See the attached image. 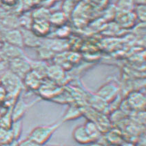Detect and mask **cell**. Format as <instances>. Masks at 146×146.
<instances>
[{
  "mask_svg": "<svg viewBox=\"0 0 146 146\" xmlns=\"http://www.w3.org/2000/svg\"><path fill=\"white\" fill-rule=\"evenodd\" d=\"M60 125L61 123H56L52 125L38 126L31 131L29 138L32 139L39 145H44L52 137Z\"/></svg>",
  "mask_w": 146,
  "mask_h": 146,
  "instance_id": "1",
  "label": "cell"
},
{
  "mask_svg": "<svg viewBox=\"0 0 146 146\" xmlns=\"http://www.w3.org/2000/svg\"><path fill=\"white\" fill-rule=\"evenodd\" d=\"M7 62L8 69L20 78L21 80L24 79L27 73L31 70L29 58L27 57L16 58Z\"/></svg>",
  "mask_w": 146,
  "mask_h": 146,
  "instance_id": "2",
  "label": "cell"
},
{
  "mask_svg": "<svg viewBox=\"0 0 146 146\" xmlns=\"http://www.w3.org/2000/svg\"><path fill=\"white\" fill-rule=\"evenodd\" d=\"M0 56L4 61H8L19 57H26L21 48L13 46L3 41L0 44Z\"/></svg>",
  "mask_w": 146,
  "mask_h": 146,
  "instance_id": "3",
  "label": "cell"
},
{
  "mask_svg": "<svg viewBox=\"0 0 146 146\" xmlns=\"http://www.w3.org/2000/svg\"><path fill=\"white\" fill-rule=\"evenodd\" d=\"M3 36L5 42L21 48L24 47L22 34L20 29L15 28V29H3Z\"/></svg>",
  "mask_w": 146,
  "mask_h": 146,
  "instance_id": "4",
  "label": "cell"
},
{
  "mask_svg": "<svg viewBox=\"0 0 146 146\" xmlns=\"http://www.w3.org/2000/svg\"><path fill=\"white\" fill-rule=\"evenodd\" d=\"M37 101H35L31 104H26L24 99L19 96L12 108V117L13 121L22 119V117L27 112L28 110Z\"/></svg>",
  "mask_w": 146,
  "mask_h": 146,
  "instance_id": "5",
  "label": "cell"
},
{
  "mask_svg": "<svg viewBox=\"0 0 146 146\" xmlns=\"http://www.w3.org/2000/svg\"><path fill=\"white\" fill-rule=\"evenodd\" d=\"M23 37L24 46L30 48H38L42 44V38L36 35L31 29H20Z\"/></svg>",
  "mask_w": 146,
  "mask_h": 146,
  "instance_id": "6",
  "label": "cell"
},
{
  "mask_svg": "<svg viewBox=\"0 0 146 146\" xmlns=\"http://www.w3.org/2000/svg\"><path fill=\"white\" fill-rule=\"evenodd\" d=\"M119 88L113 84H107L103 86L97 92L98 97L104 102H111L117 97Z\"/></svg>",
  "mask_w": 146,
  "mask_h": 146,
  "instance_id": "7",
  "label": "cell"
},
{
  "mask_svg": "<svg viewBox=\"0 0 146 146\" xmlns=\"http://www.w3.org/2000/svg\"><path fill=\"white\" fill-rule=\"evenodd\" d=\"M42 79L37 73L31 70L22 79L24 86L32 90H36L42 84Z\"/></svg>",
  "mask_w": 146,
  "mask_h": 146,
  "instance_id": "8",
  "label": "cell"
},
{
  "mask_svg": "<svg viewBox=\"0 0 146 146\" xmlns=\"http://www.w3.org/2000/svg\"><path fill=\"white\" fill-rule=\"evenodd\" d=\"M50 28V25L48 21L33 20L31 30L36 35L42 38L49 33Z\"/></svg>",
  "mask_w": 146,
  "mask_h": 146,
  "instance_id": "9",
  "label": "cell"
},
{
  "mask_svg": "<svg viewBox=\"0 0 146 146\" xmlns=\"http://www.w3.org/2000/svg\"><path fill=\"white\" fill-rule=\"evenodd\" d=\"M128 104L134 109H141L145 107V98L141 93L134 92L128 97Z\"/></svg>",
  "mask_w": 146,
  "mask_h": 146,
  "instance_id": "10",
  "label": "cell"
},
{
  "mask_svg": "<svg viewBox=\"0 0 146 146\" xmlns=\"http://www.w3.org/2000/svg\"><path fill=\"white\" fill-rule=\"evenodd\" d=\"M73 137L79 143L86 144L92 141V139L90 137L87 131L86 130L84 125L79 126L74 130L73 132Z\"/></svg>",
  "mask_w": 146,
  "mask_h": 146,
  "instance_id": "11",
  "label": "cell"
},
{
  "mask_svg": "<svg viewBox=\"0 0 146 146\" xmlns=\"http://www.w3.org/2000/svg\"><path fill=\"white\" fill-rule=\"evenodd\" d=\"M47 76L50 77L51 79L54 81H60L64 79V72L61 66H48L47 71Z\"/></svg>",
  "mask_w": 146,
  "mask_h": 146,
  "instance_id": "12",
  "label": "cell"
},
{
  "mask_svg": "<svg viewBox=\"0 0 146 146\" xmlns=\"http://www.w3.org/2000/svg\"><path fill=\"white\" fill-rule=\"evenodd\" d=\"M13 122L12 117V108L8 109L0 117V127L9 130Z\"/></svg>",
  "mask_w": 146,
  "mask_h": 146,
  "instance_id": "13",
  "label": "cell"
},
{
  "mask_svg": "<svg viewBox=\"0 0 146 146\" xmlns=\"http://www.w3.org/2000/svg\"><path fill=\"white\" fill-rule=\"evenodd\" d=\"M14 137L11 129L0 127V145H8L14 141Z\"/></svg>",
  "mask_w": 146,
  "mask_h": 146,
  "instance_id": "14",
  "label": "cell"
},
{
  "mask_svg": "<svg viewBox=\"0 0 146 146\" xmlns=\"http://www.w3.org/2000/svg\"><path fill=\"white\" fill-rule=\"evenodd\" d=\"M11 130L13 132L15 141L18 140L22 132V119L14 121L11 125Z\"/></svg>",
  "mask_w": 146,
  "mask_h": 146,
  "instance_id": "15",
  "label": "cell"
},
{
  "mask_svg": "<svg viewBox=\"0 0 146 146\" xmlns=\"http://www.w3.org/2000/svg\"><path fill=\"white\" fill-rule=\"evenodd\" d=\"M84 127H85L86 130L87 131L88 134L90 137L92 139V141L97 139V137H99V131H98L97 127L94 123L89 122L87 124H86Z\"/></svg>",
  "mask_w": 146,
  "mask_h": 146,
  "instance_id": "16",
  "label": "cell"
},
{
  "mask_svg": "<svg viewBox=\"0 0 146 146\" xmlns=\"http://www.w3.org/2000/svg\"><path fill=\"white\" fill-rule=\"evenodd\" d=\"M80 115V112L77 108L70 107L69 110H68V112L64 116V119L65 120H69V119H75Z\"/></svg>",
  "mask_w": 146,
  "mask_h": 146,
  "instance_id": "17",
  "label": "cell"
},
{
  "mask_svg": "<svg viewBox=\"0 0 146 146\" xmlns=\"http://www.w3.org/2000/svg\"><path fill=\"white\" fill-rule=\"evenodd\" d=\"M50 21L52 22V24L56 25L62 24L65 21V17L64 16V14L56 13V14L51 15L50 18Z\"/></svg>",
  "mask_w": 146,
  "mask_h": 146,
  "instance_id": "18",
  "label": "cell"
},
{
  "mask_svg": "<svg viewBox=\"0 0 146 146\" xmlns=\"http://www.w3.org/2000/svg\"><path fill=\"white\" fill-rule=\"evenodd\" d=\"M17 146H41L39 144H38L37 143H36L34 141H33L32 139H29L28 137L27 139H25V140H23L22 141L18 143V145Z\"/></svg>",
  "mask_w": 146,
  "mask_h": 146,
  "instance_id": "19",
  "label": "cell"
},
{
  "mask_svg": "<svg viewBox=\"0 0 146 146\" xmlns=\"http://www.w3.org/2000/svg\"><path fill=\"white\" fill-rule=\"evenodd\" d=\"M7 92L6 89L4 88V86L0 84V106L5 102V100L7 98Z\"/></svg>",
  "mask_w": 146,
  "mask_h": 146,
  "instance_id": "20",
  "label": "cell"
},
{
  "mask_svg": "<svg viewBox=\"0 0 146 146\" xmlns=\"http://www.w3.org/2000/svg\"><path fill=\"white\" fill-rule=\"evenodd\" d=\"M137 15L141 20L144 21L145 19V8L144 6H139V8H137Z\"/></svg>",
  "mask_w": 146,
  "mask_h": 146,
  "instance_id": "21",
  "label": "cell"
},
{
  "mask_svg": "<svg viewBox=\"0 0 146 146\" xmlns=\"http://www.w3.org/2000/svg\"><path fill=\"white\" fill-rule=\"evenodd\" d=\"M8 69V62L6 61H2L0 62V75L2 74L4 71Z\"/></svg>",
  "mask_w": 146,
  "mask_h": 146,
  "instance_id": "22",
  "label": "cell"
},
{
  "mask_svg": "<svg viewBox=\"0 0 146 146\" xmlns=\"http://www.w3.org/2000/svg\"><path fill=\"white\" fill-rule=\"evenodd\" d=\"M1 1H2L5 4L10 5V6H11V5H13V4H15L17 0H1Z\"/></svg>",
  "mask_w": 146,
  "mask_h": 146,
  "instance_id": "23",
  "label": "cell"
},
{
  "mask_svg": "<svg viewBox=\"0 0 146 146\" xmlns=\"http://www.w3.org/2000/svg\"><path fill=\"white\" fill-rule=\"evenodd\" d=\"M4 41V36H3V29L0 26V44L2 43Z\"/></svg>",
  "mask_w": 146,
  "mask_h": 146,
  "instance_id": "24",
  "label": "cell"
},
{
  "mask_svg": "<svg viewBox=\"0 0 146 146\" xmlns=\"http://www.w3.org/2000/svg\"><path fill=\"white\" fill-rule=\"evenodd\" d=\"M6 110H7V109L4 110V111H2V110H1V107H0V117H1V114H2V113H4V112H5V111H6Z\"/></svg>",
  "mask_w": 146,
  "mask_h": 146,
  "instance_id": "25",
  "label": "cell"
},
{
  "mask_svg": "<svg viewBox=\"0 0 146 146\" xmlns=\"http://www.w3.org/2000/svg\"><path fill=\"white\" fill-rule=\"evenodd\" d=\"M4 61V60H3L2 58H1V56H0V62H1V61Z\"/></svg>",
  "mask_w": 146,
  "mask_h": 146,
  "instance_id": "26",
  "label": "cell"
}]
</instances>
